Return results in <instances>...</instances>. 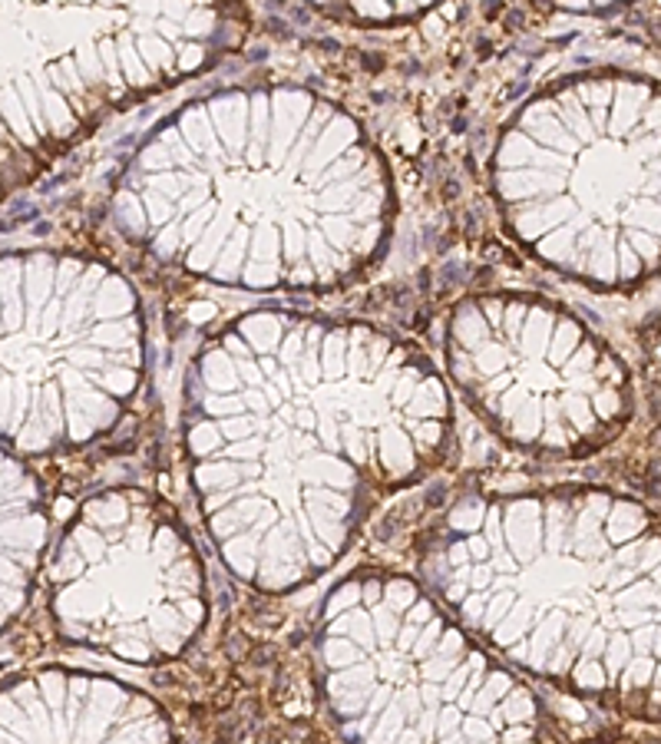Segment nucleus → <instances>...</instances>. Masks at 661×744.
<instances>
[{
    "mask_svg": "<svg viewBox=\"0 0 661 744\" xmlns=\"http://www.w3.org/2000/svg\"><path fill=\"white\" fill-rule=\"evenodd\" d=\"M506 146L539 182L503 186L526 242L602 285L661 272V86L588 76L529 112Z\"/></svg>",
    "mask_w": 661,
    "mask_h": 744,
    "instance_id": "1",
    "label": "nucleus"
}]
</instances>
